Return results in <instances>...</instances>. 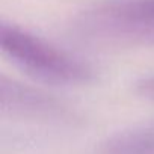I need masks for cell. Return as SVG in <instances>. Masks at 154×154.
I'll return each mask as SVG.
<instances>
[{
	"label": "cell",
	"instance_id": "6da1fadb",
	"mask_svg": "<svg viewBox=\"0 0 154 154\" xmlns=\"http://www.w3.org/2000/svg\"><path fill=\"white\" fill-rule=\"evenodd\" d=\"M0 47L33 79L54 85H85L95 79V69L88 62L15 24L2 23Z\"/></svg>",
	"mask_w": 154,
	"mask_h": 154
},
{
	"label": "cell",
	"instance_id": "5b68a950",
	"mask_svg": "<svg viewBox=\"0 0 154 154\" xmlns=\"http://www.w3.org/2000/svg\"><path fill=\"white\" fill-rule=\"evenodd\" d=\"M134 91L139 97L154 103V74L139 79L134 85Z\"/></svg>",
	"mask_w": 154,
	"mask_h": 154
},
{
	"label": "cell",
	"instance_id": "277c9868",
	"mask_svg": "<svg viewBox=\"0 0 154 154\" xmlns=\"http://www.w3.org/2000/svg\"><path fill=\"white\" fill-rule=\"evenodd\" d=\"M95 154H154V122L113 133L97 146Z\"/></svg>",
	"mask_w": 154,
	"mask_h": 154
},
{
	"label": "cell",
	"instance_id": "7a4b0ae2",
	"mask_svg": "<svg viewBox=\"0 0 154 154\" xmlns=\"http://www.w3.org/2000/svg\"><path fill=\"white\" fill-rule=\"evenodd\" d=\"M74 32L98 45H154V0H113L97 5L77 17Z\"/></svg>",
	"mask_w": 154,
	"mask_h": 154
},
{
	"label": "cell",
	"instance_id": "3957f363",
	"mask_svg": "<svg viewBox=\"0 0 154 154\" xmlns=\"http://www.w3.org/2000/svg\"><path fill=\"white\" fill-rule=\"evenodd\" d=\"M0 106L3 115L51 125H74L80 115L63 100L8 75L0 79Z\"/></svg>",
	"mask_w": 154,
	"mask_h": 154
}]
</instances>
